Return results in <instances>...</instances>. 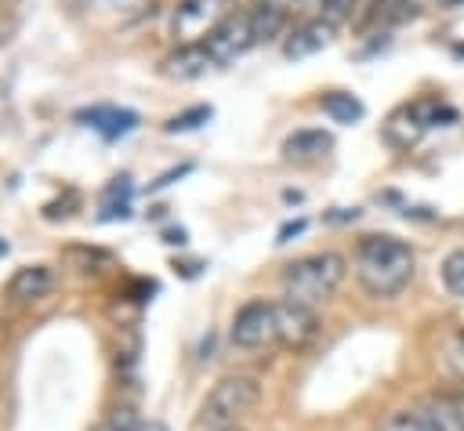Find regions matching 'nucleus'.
I'll return each instance as SVG.
<instances>
[{"label": "nucleus", "instance_id": "obj_28", "mask_svg": "<svg viewBox=\"0 0 464 431\" xmlns=\"http://www.w3.org/2000/svg\"><path fill=\"white\" fill-rule=\"evenodd\" d=\"M0 254H7V243H4V239H0Z\"/></svg>", "mask_w": 464, "mask_h": 431}, {"label": "nucleus", "instance_id": "obj_7", "mask_svg": "<svg viewBox=\"0 0 464 431\" xmlns=\"http://www.w3.org/2000/svg\"><path fill=\"white\" fill-rule=\"evenodd\" d=\"M207 51L214 54L218 65H228L236 62L243 51H250L257 40H254V25H250V11H236L228 22H221L207 40Z\"/></svg>", "mask_w": 464, "mask_h": 431}, {"label": "nucleus", "instance_id": "obj_8", "mask_svg": "<svg viewBox=\"0 0 464 431\" xmlns=\"http://www.w3.org/2000/svg\"><path fill=\"white\" fill-rule=\"evenodd\" d=\"M207 69H218L214 54L207 51V43H178V51H170L163 62H160V72L170 76V80H196L203 76Z\"/></svg>", "mask_w": 464, "mask_h": 431}, {"label": "nucleus", "instance_id": "obj_30", "mask_svg": "<svg viewBox=\"0 0 464 431\" xmlns=\"http://www.w3.org/2000/svg\"><path fill=\"white\" fill-rule=\"evenodd\" d=\"M221 431H239V427H221Z\"/></svg>", "mask_w": 464, "mask_h": 431}, {"label": "nucleus", "instance_id": "obj_10", "mask_svg": "<svg viewBox=\"0 0 464 431\" xmlns=\"http://www.w3.org/2000/svg\"><path fill=\"white\" fill-rule=\"evenodd\" d=\"M334 148V138L319 127H304V130H294L286 134L283 141V156L294 159V163H312V159H323L326 152Z\"/></svg>", "mask_w": 464, "mask_h": 431}, {"label": "nucleus", "instance_id": "obj_26", "mask_svg": "<svg viewBox=\"0 0 464 431\" xmlns=\"http://www.w3.org/2000/svg\"><path fill=\"white\" fill-rule=\"evenodd\" d=\"M134 431H167V427H163V424H160V420H149V424H138V427H134Z\"/></svg>", "mask_w": 464, "mask_h": 431}, {"label": "nucleus", "instance_id": "obj_14", "mask_svg": "<svg viewBox=\"0 0 464 431\" xmlns=\"http://www.w3.org/2000/svg\"><path fill=\"white\" fill-rule=\"evenodd\" d=\"M323 112L334 120V123H359L362 120V101L355 98V94H344V91H330V94H323Z\"/></svg>", "mask_w": 464, "mask_h": 431}, {"label": "nucleus", "instance_id": "obj_4", "mask_svg": "<svg viewBox=\"0 0 464 431\" xmlns=\"http://www.w3.org/2000/svg\"><path fill=\"white\" fill-rule=\"evenodd\" d=\"M257 402H261V384H257L254 377H243V373L221 377V380L207 391L196 424H199V427H210V431L236 427V420H243Z\"/></svg>", "mask_w": 464, "mask_h": 431}, {"label": "nucleus", "instance_id": "obj_15", "mask_svg": "<svg viewBox=\"0 0 464 431\" xmlns=\"http://www.w3.org/2000/svg\"><path fill=\"white\" fill-rule=\"evenodd\" d=\"M250 25H254V40H272L286 25V7H279V4H257L250 11Z\"/></svg>", "mask_w": 464, "mask_h": 431}, {"label": "nucleus", "instance_id": "obj_18", "mask_svg": "<svg viewBox=\"0 0 464 431\" xmlns=\"http://www.w3.org/2000/svg\"><path fill=\"white\" fill-rule=\"evenodd\" d=\"M210 116H214V109H210V105H192V109H185V112L170 116V120L163 123V130H167V134H185V130L203 127Z\"/></svg>", "mask_w": 464, "mask_h": 431}, {"label": "nucleus", "instance_id": "obj_12", "mask_svg": "<svg viewBox=\"0 0 464 431\" xmlns=\"http://www.w3.org/2000/svg\"><path fill=\"white\" fill-rule=\"evenodd\" d=\"M80 120H91V127L102 134V138H120V134H127L134 123H138V112H130V109H112V105H94V109H87V112H80Z\"/></svg>", "mask_w": 464, "mask_h": 431}, {"label": "nucleus", "instance_id": "obj_19", "mask_svg": "<svg viewBox=\"0 0 464 431\" xmlns=\"http://www.w3.org/2000/svg\"><path fill=\"white\" fill-rule=\"evenodd\" d=\"M442 286L453 297H464V246L446 254V261H442Z\"/></svg>", "mask_w": 464, "mask_h": 431}, {"label": "nucleus", "instance_id": "obj_11", "mask_svg": "<svg viewBox=\"0 0 464 431\" xmlns=\"http://www.w3.org/2000/svg\"><path fill=\"white\" fill-rule=\"evenodd\" d=\"M330 36H334V25H330V22H323V18L304 22V25H297V29L286 36L283 54H286V58H308V54L323 51V47L330 43Z\"/></svg>", "mask_w": 464, "mask_h": 431}, {"label": "nucleus", "instance_id": "obj_9", "mask_svg": "<svg viewBox=\"0 0 464 431\" xmlns=\"http://www.w3.org/2000/svg\"><path fill=\"white\" fill-rule=\"evenodd\" d=\"M51 283H54V279H51V268H47V264H25V268H18V272L11 275L7 297H11L14 304H33V301L47 297Z\"/></svg>", "mask_w": 464, "mask_h": 431}, {"label": "nucleus", "instance_id": "obj_1", "mask_svg": "<svg viewBox=\"0 0 464 431\" xmlns=\"http://www.w3.org/2000/svg\"><path fill=\"white\" fill-rule=\"evenodd\" d=\"M315 311L294 301H246L232 319L236 348H301L315 337Z\"/></svg>", "mask_w": 464, "mask_h": 431}, {"label": "nucleus", "instance_id": "obj_25", "mask_svg": "<svg viewBox=\"0 0 464 431\" xmlns=\"http://www.w3.org/2000/svg\"><path fill=\"white\" fill-rule=\"evenodd\" d=\"M257 4H279V7H304V4H315V0H257Z\"/></svg>", "mask_w": 464, "mask_h": 431}, {"label": "nucleus", "instance_id": "obj_27", "mask_svg": "<svg viewBox=\"0 0 464 431\" xmlns=\"http://www.w3.org/2000/svg\"><path fill=\"white\" fill-rule=\"evenodd\" d=\"M167 243H185V232L178 228V232H167Z\"/></svg>", "mask_w": 464, "mask_h": 431}, {"label": "nucleus", "instance_id": "obj_23", "mask_svg": "<svg viewBox=\"0 0 464 431\" xmlns=\"http://www.w3.org/2000/svg\"><path fill=\"white\" fill-rule=\"evenodd\" d=\"M304 225H308L304 217H297V221H286V225L279 228V243H290V235H301V232H304Z\"/></svg>", "mask_w": 464, "mask_h": 431}, {"label": "nucleus", "instance_id": "obj_16", "mask_svg": "<svg viewBox=\"0 0 464 431\" xmlns=\"http://www.w3.org/2000/svg\"><path fill=\"white\" fill-rule=\"evenodd\" d=\"M439 362L446 366L450 377L464 380V330H453V333L442 337V344H439Z\"/></svg>", "mask_w": 464, "mask_h": 431}, {"label": "nucleus", "instance_id": "obj_17", "mask_svg": "<svg viewBox=\"0 0 464 431\" xmlns=\"http://www.w3.org/2000/svg\"><path fill=\"white\" fill-rule=\"evenodd\" d=\"M381 431H428V420H424L420 402L410 406V409H395V413H388L384 424H381Z\"/></svg>", "mask_w": 464, "mask_h": 431}, {"label": "nucleus", "instance_id": "obj_5", "mask_svg": "<svg viewBox=\"0 0 464 431\" xmlns=\"http://www.w3.org/2000/svg\"><path fill=\"white\" fill-rule=\"evenodd\" d=\"M232 14H236V0H181L174 7L170 29L181 43H199Z\"/></svg>", "mask_w": 464, "mask_h": 431}, {"label": "nucleus", "instance_id": "obj_6", "mask_svg": "<svg viewBox=\"0 0 464 431\" xmlns=\"http://www.w3.org/2000/svg\"><path fill=\"white\" fill-rule=\"evenodd\" d=\"M439 120H453V109H446L435 98H424V101H413V105H402L399 112H392L388 123H384V138L392 145H399V148H410Z\"/></svg>", "mask_w": 464, "mask_h": 431}, {"label": "nucleus", "instance_id": "obj_29", "mask_svg": "<svg viewBox=\"0 0 464 431\" xmlns=\"http://www.w3.org/2000/svg\"><path fill=\"white\" fill-rule=\"evenodd\" d=\"M442 4H464V0H442Z\"/></svg>", "mask_w": 464, "mask_h": 431}, {"label": "nucleus", "instance_id": "obj_3", "mask_svg": "<svg viewBox=\"0 0 464 431\" xmlns=\"http://www.w3.org/2000/svg\"><path fill=\"white\" fill-rule=\"evenodd\" d=\"M341 279H344V257L334 254V250H323V254L297 257V261H290L283 268V293L294 304L315 308L326 297H334Z\"/></svg>", "mask_w": 464, "mask_h": 431}, {"label": "nucleus", "instance_id": "obj_24", "mask_svg": "<svg viewBox=\"0 0 464 431\" xmlns=\"http://www.w3.org/2000/svg\"><path fill=\"white\" fill-rule=\"evenodd\" d=\"M185 170H188V163H185V167H178V170H167L160 181H152V188H163V185H170V181H174V177H181Z\"/></svg>", "mask_w": 464, "mask_h": 431}, {"label": "nucleus", "instance_id": "obj_21", "mask_svg": "<svg viewBox=\"0 0 464 431\" xmlns=\"http://www.w3.org/2000/svg\"><path fill=\"white\" fill-rule=\"evenodd\" d=\"M359 0H323V22H330L334 29L341 22H352V11H355Z\"/></svg>", "mask_w": 464, "mask_h": 431}, {"label": "nucleus", "instance_id": "obj_2", "mask_svg": "<svg viewBox=\"0 0 464 431\" xmlns=\"http://www.w3.org/2000/svg\"><path fill=\"white\" fill-rule=\"evenodd\" d=\"M417 257L395 235H362L355 246V279L370 297H395L410 286Z\"/></svg>", "mask_w": 464, "mask_h": 431}, {"label": "nucleus", "instance_id": "obj_13", "mask_svg": "<svg viewBox=\"0 0 464 431\" xmlns=\"http://www.w3.org/2000/svg\"><path fill=\"white\" fill-rule=\"evenodd\" d=\"M420 409H424L428 431H464V413H460L457 402H450V398H424Z\"/></svg>", "mask_w": 464, "mask_h": 431}, {"label": "nucleus", "instance_id": "obj_20", "mask_svg": "<svg viewBox=\"0 0 464 431\" xmlns=\"http://www.w3.org/2000/svg\"><path fill=\"white\" fill-rule=\"evenodd\" d=\"M420 0H377V22H402L413 18Z\"/></svg>", "mask_w": 464, "mask_h": 431}, {"label": "nucleus", "instance_id": "obj_22", "mask_svg": "<svg viewBox=\"0 0 464 431\" xmlns=\"http://www.w3.org/2000/svg\"><path fill=\"white\" fill-rule=\"evenodd\" d=\"M138 424H134V417H130V409H116L112 417H109V424L102 427V431H134Z\"/></svg>", "mask_w": 464, "mask_h": 431}]
</instances>
